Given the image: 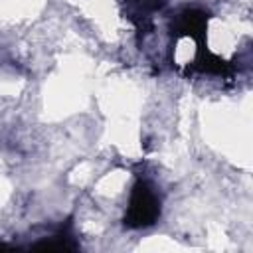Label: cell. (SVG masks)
I'll list each match as a JSON object with an SVG mask.
<instances>
[{"mask_svg":"<svg viewBox=\"0 0 253 253\" xmlns=\"http://www.w3.org/2000/svg\"><path fill=\"white\" fill-rule=\"evenodd\" d=\"M158 211H160V200L156 192L144 182L138 184L128 202V215H126L128 223L134 227L148 225L158 217Z\"/></svg>","mask_w":253,"mask_h":253,"instance_id":"6da1fadb","label":"cell"}]
</instances>
